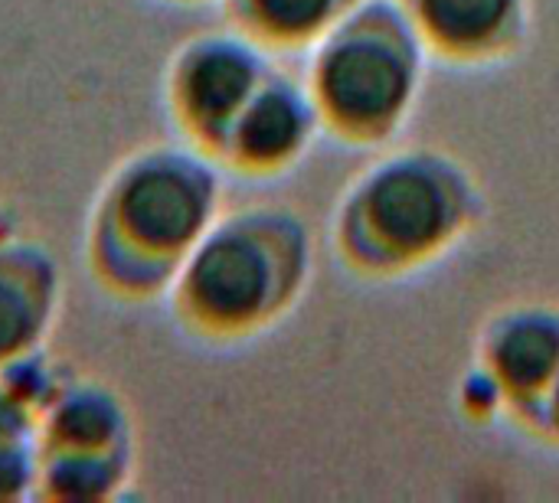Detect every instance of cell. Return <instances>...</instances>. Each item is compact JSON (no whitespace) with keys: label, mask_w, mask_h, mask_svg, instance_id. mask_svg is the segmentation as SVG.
Returning <instances> with one entry per match:
<instances>
[{"label":"cell","mask_w":559,"mask_h":503,"mask_svg":"<svg viewBox=\"0 0 559 503\" xmlns=\"http://www.w3.org/2000/svg\"><path fill=\"white\" fill-rule=\"evenodd\" d=\"M308 275L311 236L305 223L282 206H249L216 216L167 291L187 327L236 340L288 314Z\"/></svg>","instance_id":"6da1fadb"},{"label":"cell","mask_w":559,"mask_h":503,"mask_svg":"<svg viewBox=\"0 0 559 503\" xmlns=\"http://www.w3.org/2000/svg\"><path fill=\"white\" fill-rule=\"evenodd\" d=\"M219 216V177L213 157L193 147L154 144L108 177L92 249L95 265L121 291L170 288L187 252Z\"/></svg>","instance_id":"7a4b0ae2"},{"label":"cell","mask_w":559,"mask_h":503,"mask_svg":"<svg viewBox=\"0 0 559 503\" xmlns=\"http://www.w3.org/2000/svg\"><path fill=\"white\" fill-rule=\"evenodd\" d=\"M478 213V187L459 160L426 147L396 151L347 187L334 245L357 272L403 275L445 255Z\"/></svg>","instance_id":"3957f363"},{"label":"cell","mask_w":559,"mask_h":503,"mask_svg":"<svg viewBox=\"0 0 559 503\" xmlns=\"http://www.w3.org/2000/svg\"><path fill=\"white\" fill-rule=\"evenodd\" d=\"M426 43L396 0H364L314 46L308 92L321 128L350 144L390 141L413 115Z\"/></svg>","instance_id":"277c9868"},{"label":"cell","mask_w":559,"mask_h":503,"mask_svg":"<svg viewBox=\"0 0 559 503\" xmlns=\"http://www.w3.org/2000/svg\"><path fill=\"white\" fill-rule=\"evenodd\" d=\"M265 46L242 29H210L187 39L167 65V105L190 144L216 160V151L272 72Z\"/></svg>","instance_id":"5b68a950"},{"label":"cell","mask_w":559,"mask_h":503,"mask_svg":"<svg viewBox=\"0 0 559 503\" xmlns=\"http://www.w3.org/2000/svg\"><path fill=\"white\" fill-rule=\"evenodd\" d=\"M318 131L321 118L308 85L272 69L229 124L216 160L249 177L282 173L305 157Z\"/></svg>","instance_id":"8992f818"},{"label":"cell","mask_w":559,"mask_h":503,"mask_svg":"<svg viewBox=\"0 0 559 503\" xmlns=\"http://www.w3.org/2000/svg\"><path fill=\"white\" fill-rule=\"evenodd\" d=\"M478 367L495 383L501 403L524 416L559 373V311L518 304L491 318L481 331Z\"/></svg>","instance_id":"52a82bcc"},{"label":"cell","mask_w":559,"mask_h":503,"mask_svg":"<svg viewBox=\"0 0 559 503\" xmlns=\"http://www.w3.org/2000/svg\"><path fill=\"white\" fill-rule=\"evenodd\" d=\"M432 56L449 62H495L511 56L524 33L527 0H396Z\"/></svg>","instance_id":"ba28073f"},{"label":"cell","mask_w":559,"mask_h":503,"mask_svg":"<svg viewBox=\"0 0 559 503\" xmlns=\"http://www.w3.org/2000/svg\"><path fill=\"white\" fill-rule=\"evenodd\" d=\"M59 268L33 242H0V370L36 354L56 321Z\"/></svg>","instance_id":"9c48e42d"},{"label":"cell","mask_w":559,"mask_h":503,"mask_svg":"<svg viewBox=\"0 0 559 503\" xmlns=\"http://www.w3.org/2000/svg\"><path fill=\"white\" fill-rule=\"evenodd\" d=\"M131 416L124 403L98 383H75L46 403L43 448L46 455L75 452H128Z\"/></svg>","instance_id":"30bf717a"},{"label":"cell","mask_w":559,"mask_h":503,"mask_svg":"<svg viewBox=\"0 0 559 503\" xmlns=\"http://www.w3.org/2000/svg\"><path fill=\"white\" fill-rule=\"evenodd\" d=\"M236 29L265 49H311L364 0H223Z\"/></svg>","instance_id":"8fae6325"},{"label":"cell","mask_w":559,"mask_h":503,"mask_svg":"<svg viewBox=\"0 0 559 503\" xmlns=\"http://www.w3.org/2000/svg\"><path fill=\"white\" fill-rule=\"evenodd\" d=\"M124 478H128L124 452H95V455L56 452L39 462V484H46V494L62 501L111 498Z\"/></svg>","instance_id":"7c38bea8"},{"label":"cell","mask_w":559,"mask_h":503,"mask_svg":"<svg viewBox=\"0 0 559 503\" xmlns=\"http://www.w3.org/2000/svg\"><path fill=\"white\" fill-rule=\"evenodd\" d=\"M29 484H39V458L29 452V442H0V501L23 498Z\"/></svg>","instance_id":"4fadbf2b"},{"label":"cell","mask_w":559,"mask_h":503,"mask_svg":"<svg viewBox=\"0 0 559 503\" xmlns=\"http://www.w3.org/2000/svg\"><path fill=\"white\" fill-rule=\"evenodd\" d=\"M521 419H527V422L537 426L547 439L559 442V373L554 376V383L547 386V393H544Z\"/></svg>","instance_id":"5bb4252c"},{"label":"cell","mask_w":559,"mask_h":503,"mask_svg":"<svg viewBox=\"0 0 559 503\" xmlns=\"http://www.w3.org/2000/svg\"><path fill=\"white\" fill-rule=\"evenodd\" d=\"M180 3H197V0H180Z\"/></svg>","instance_id":"9a60e30c"}]
</instances>
